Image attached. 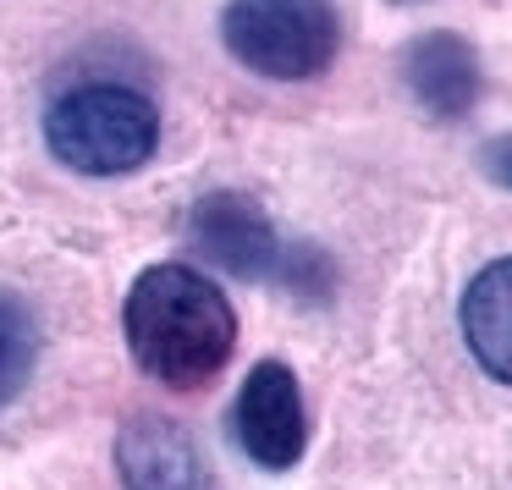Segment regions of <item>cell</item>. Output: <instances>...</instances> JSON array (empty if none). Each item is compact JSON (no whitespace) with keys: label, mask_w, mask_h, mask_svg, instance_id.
Masks as SVG:
<instances>
[{"label":"cell","mask_w":512,"mask_h":490,"mask_svg":"<svg viewBox=\"0 0 512 490\" xmlns=\"http://www.w3.org/2000/svg\"><path fill=\"white\" fill-rule=\"evenodd\" d=\"M122 336L138 369L171 391H204L237 347V314L226 292L193 265H149L122 303Z\"/></svg>","instance_id":"cell-1"},{"label":"cell","mask_w":512,"mask_h":490,"mask_svg":"<svg viewBox=\"0 0 512 490\" xmlns=\"http://www.w3.org/2000/svg\"><path fill=\"white\" fill-rule=\"evenodd\" d=\"M221 45L270 83H309L342 50L336 0H226Z\"/></svg>","instance_id":"cell-4"},{"label":"cell","mask_w":512,"mask_h":490,"mask_svg":"<svg viewBox=\"0 0 512 490\" xmlns=\"http://www.w3.org/2000/svg\"><path fill=\"white\" fill-rule=\"evenodd\" d=\"M39 364V320L17 292H0V408L28 386Z\"/></svg>","instance_id":"cell-9"},{"label":"cell","mask_w":512,"mask_h":490,"mask_svg":"<svg viewBox=\"0 0 512 490\" xmlns=\"http://www.w3.org/2000/svg\"><path fill=\"white\" fill-rule=\"evenodd\" d=\"M237 446L248 452V463L270 468V474H287L292 463H303L309 452V413H303V386L281 358L248 369L243 391H237Z\"/></svg>","instance_id":"cell-5"},{"label":"cell","mask_w":512,"mask_h":490,"mask_svg":"<svg viewBox=\"0 0 512 490\" xmlns=\"http://www.w3.org/2000/svg\"><path fill=\"white\" fill-rule=\"evenodd\" d=\"M116 468L127 490H215L199 441L177 419L133 413L116 435Z\"/></svg>","instance_id":"cell-7"},{"label":"cell","mask_w":512,"mask_h":490,"mask_svg":"<svg viewBox=\"0 0 512 490\" xmlns=\"http://www.w3.org/2000/svg\"><path fill=\"white\" fill-rule=\"evenodd\" d=\"M479 171L512 193V133H507V138H490V144L479 149Z\"/></svg>","instance_id":"cell-10"},{"label":"cell","mask_w":512,"mask_h":490,"mask_svg":"<svg viewBox=\"0 0 512 490\" xmlns=\"http://www.w3.org/2000/svg\"><path fill=\"white\" fill-rule=\"evenodd\" d=\"M188 243L193 254H204L215 270L237 281H259V287H276L298 303H325L336 292V265L325 248L314 243H287L276 232L259 199L237 188L204 193L188 210Z\"/></svg>","instance_id":"cell-2"},{"label":"cell","mask_w":512,"mask_h":490,"mask_svg":"<svg viewBox=\"0 0 512 490\" xmlns=\"http://www.w3.org/2000/svg\"><path fill=\"white\" fill-rule=\"evenodd\" d=\"M463 342L490 380L512 386V259H490L463 292Z\"/></svg>","instance_id":"cell-8"},{"label":"cell","mask_w":512,"mask_h":490,"mask_svg":"<svg viewBox=\"0 0 512 490\" xmlns=\"http://www.w3.org/2000/svg\"><path fill=\"white\" fill-rule=\"evenodd\" d=\"M402 83L430 122H463L485 94V67H479V50L463 34L435 28V34H419L402 50Z\"/></svg>","instance_id":"cell-6"},{"label":"cell","mask_w":512,"mask_h":490,"mask_svg":"<svg viewBox=\"0 0 512 490\" xmlns=\"http://www.w3.org/2000/svg\"><path fill=\"white\" fill-rule=\"evenodd\" d=\"M45 144L67 171L127 177L160 149V111L127 83H83L45 111Z\"/></svg>","instance_id":"cell-3"}]
</instances>
